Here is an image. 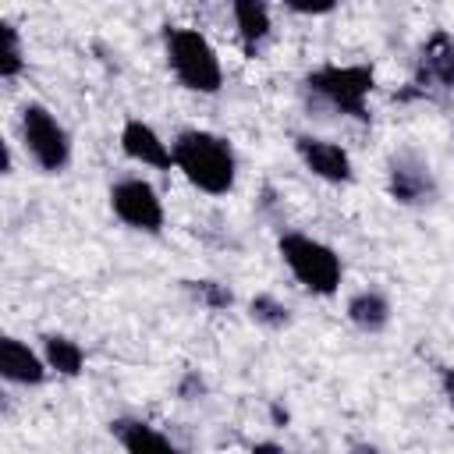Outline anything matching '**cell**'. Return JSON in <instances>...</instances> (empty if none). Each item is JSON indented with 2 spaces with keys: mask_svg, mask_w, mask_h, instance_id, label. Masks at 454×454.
I'll return each mask as SVG.
<instances>
[{
  "mask_svg": "<svg viewBox=\"0 0 454 454\" xmlns=\"http://www.w3.org/2000/svg\"><path fill=\"white\" fill-rule=\"evenodd\" d=\"M170 149H174V170H181V177L192 188H199L206 195L234 192L238 156L223 135L206 131V128H184L174 135Z\"/></svg>",
  "mask_w": 454,
  "mask_h": 454,
  "instance_id": "1",
  "label": "cell"
},
{
  "mask_svg": "<svg viewBox=\"0 0 454 454\" xmlns=\"http://www.w3.org/2000/svg\"><path fill=\"white\" fill-rule=\"evenodd\" d=\"M163 53L167 67L174 71L177 85L199 96H216L223 89V64L216 46L188 25H167L163 32Z\"/></svg>",
  "mask_w": 454,
  "mask_h": 454,
  "instance_id": "2",
  "label": "cell"
},
{
  "mask_svg": "<svg viewBox=\"0 0 454 454\" xmlns=\"http://www.w3.org/2000/svg\"><path fill=\"white\" fill-rule=\"evenodd\" d=\"M301 89L316 103L330 106L340 117H351V121H362V124L372 117L369 114V96L376 89V74L365 64H319L301 78Z\"/></svg>",
  "mask_w": 454,
  "mask_h": 454,
  "instance_id": "3",
  "label": "cell"
},
{
  "mask_svg": "<svg viewBox=\"0 0 454 454\" xmlns=\"http://www.w3.org/2000/svg\"><path fill=\"white\" fill-rule=\"evenodd\" d=\"M277 252H280V262L291 270V277L309 294H319V298L337 294V287L344 280V262H340L337 248H330L326 241H319L305 231H284L277 238Z\"/></svg>",
  "mask_w": 454,
  "mask_h": 454,
  "instance_id": "4",
  "label": "cell"
},
{
  "mask_svg": "<svg viewBox=\"0 0 454 454\" xmlns=\"http://www.w3.org/2000/svg\"><path fill=\"white\" fill-rule=\"evenodd\" d=\"M18 131H21V145L28 153V160L43 170V174H60L71 163V135L60 124V117L43 106V103H25L21 117H18Z\"/></svg>",
  "mask_w": 454,
  "mask_h": 454,
  "instance_id": "5",
  "label": "cell"
},
{
  "mask_svg": "<svg viewBox=\"0 0 454 454\" xmlns=\"http://www.w3.org/2000/svg\"><path fill=\"white\" fill-rule=\"evenodd\" d=\"M110 213L131 227V231H142V234H160L163 231V199L160 192L145 181V177H117L110 184Z\"/></svg>",
  "mask_w": 454,
  "mask_h": 454,
  "instance_id": "6",
  "label": "cell"
},
{
  "mask_svg": "<svg viewBox=\"0 0 454 454\" xmlns=\"http://www.w3.org/2000/svg\"><path fill=\"white\" fill-rule=\"evenodd\" d=\"M387 195L397 206H429L440 195L436 174L429 160H422L415 149H401L387 160Z\"/></svg>",
  "mask_w": 454,
  "mask_h": 454,
  "instance_id": "7",
  "label": "cell"
},
{
  "mask_svg": "<svg viewBox=\"0 0 454 454\" xmlns=\"http://www.w3.org/2000/svg\"><path fill=\"white\" fill-rule=\"evenodd\" d=\"M294 156L301 160V167L326 181V184H351L355 177V163H351V153L330 138H319V135H294Z\"/></svg>",
  "mask_w": 454,
  "mask_h": 454,
  "instance_id": "8",
  "label": "cell"
},
{
  "mask_svg": "<svg viewBox=\"0 0 454 454\" xmlns=\"http://www.w3.org/2000/svg\"><path fill=\"white\" fill-rule=\"evenodd\" d=\"M121 153L142 167H153V170H174V149L170 142L142 117H128L121 124Z\"/></svg>",
  "mask_w": 454,
  "mask_h": 454,
  "instance_id": "9",
  "label": "cell"
},
{
  "mask_svg": "<svg viewBox=\"0 0 454 454\" xmlns=\"http://www.w3.org/2000/svg\"><path fill=\"white\" fill-rule=\"evenodd\" d=\"M419 89H440L454 96V35L447 28H436L422 50H419V71H415Z\"/></svg>",
  "mask_w": 454,
  "mask_h": 454,
  "instance_id": "10",
  "label": "cell"
},
{
  "mask_svg": "<svg viewBox=\"0 0 454 454\" xmlns=\"http://www.w3.org/2000/svg\"><path fill=\"white\" fill-rule=\"evenodd\" d=\"M46 372H50V365H46L43 351L28 348L14 333H7L0 340V376L7 383H14V387H39L46 380Z\"/></svg>",
  "mask_w": 454,
  "mask_h": 454,
  "instance_id": "11",
  "label": "cell"
},
{
  "mask_svg": "<svg viewBox=\"0 0 454 454\" xmlns=\"http://www.w3.org/2000/svg\"><path fill=\"white\" fill-rule=\"evenodd\" d=\"M110 433L117 436L124 454H184L170 436H163L142 419H117L110 422Z\"/></svg>",
  "mask_w": 454,
  "mask_h": 454,
  "instance_id": "12",
  "label": "cell"
},
{
  "mask_svg": "<svg viewBox=\"0 0 454 454\" xmlns=\"http://www.w3.org/2000/svg\"><path fill=\"white\" fill-rule=\"evenodd\" d=\"M344 316H348V323H351L355 330H362V333H383V330L390 326L394 309H390V298H387L380 287H362V291H355V294L348 298Z\"/></svg>",
  "mask_w": 454,
  "mask_h": 454,
  "instance_id": "13",
  "label": "cell"
},
{
  "mask_svg": "<svg viewBox=\"0 0 454 454\" xmlns=\"http://www.w3.org/2000/svg\"><path fill=\"white\" fill-rule=\"evenodd\" d=\"M231 14H234V28H238L241 50H245L248 57H255V53L262 50V43L270 39V32H273L270 7L259 4V0H234V4H231Z\"/></svg>",
  "mask_w": 454,
  "mask_h": 454,
  "instance_id": "14",
  "label": "cell"
},
{
  "mask_svg": "<svg viewBox=\"0 0 454 454\" xmlns=\"http://www.w3.org/2000/svg\"><path fill=\"white\" fill-rule=\"evenodd\" d=\"M43 358H46L50 372L67 376V380L82 376V369H85V351H82V344H78L74 337H64V333H46V337H43Z\"/></svg>",
  "mask_w": 454,
  "mask_h": 454,
  "instance_id": "15",
  "label": "cell"
},
{
  "mask_svg": "<svg viewBox=\"0 0 454 454\" xmlns=\"http://www.w3.org/2000/svg\"><path fill=\"white\" fill-rule=\"evenodd\" d=\"M25 71V46H21V32L14 21L0 18V78L14 82Z\"/></svg>",
  "mask_w": 454,
  "mask_h": 454,
  "instance_id": "16",
  "label": "cell"
},
{
  "mask_svg": "<svg viewBox=\"0 0 454 454\" xmlns=\"http://www.w3.org/2000/svg\"><path fill=\"white\" fill-rule=\"evenodd\" d=\"M248 316H252L259 326H266V330H280V326L291 323V309H287L277 294H266V291L248 301Z\"/></svg>",
  "mask_w": 454,
  "mask_h": 454,
  "instance_id": "17",
  "label": "cell"
},
{
  "mask_svg": "<svg viewBox=\"0 0 454 454\" xmlns=\"http://www.w3.org/2000/svg\"><path fill=\"white\" fill-rule=\"evenodd\" d=\"M184 287L199 298V305H206L213 312H223V309L234 305V291L227 284H220V280H184Z\"/></svg>",
  "mask_w": 454,
  "mask_h": 454,
  "instance_id": "18",
  "label": "cell"
},
{
  "mask_svg": "<svg viewBox=\"0 0 454 454\" xmlns=\"http://www.w3.org/2000/svg\"><path fill=\"white\" fill-rule=\"evenodd\" d=\"M287 11H291V14H305V18H319V14H333V11H337V4H333V0H319V4L291 0V4H287Z\"/></svg>",
  "mask_w": 454,
  "mask_h": 454,
  "instance_id": "19",
  "label": "cell"
},
{
  "mask_svg": "<svg viewBox=\"0 0 454 454\" xmlns=\"http://www.w3.org/2000/svg\"><path fill=\"white\" fill-rule=\"evenodd\" d=\"M202 390H206V383H202L199 372H188V376L181 380V397H184V401H195Z\"/></svg>",
  "mask_w": 454,
  "mask_h": 454,
  "instance_id": "20",
  "label": "cell"
},
{
  "mask_svg": "<svg viewBox=\"0 0 454 454\" xmlns=\"http://www.w3.org/2000/svg\"><path fill=\"white\" fill-rule=\"evenodd\" d=\"M436 376H440V390H443L447 404L454 408V369H450V365H440V369H436Z\"/></svg>",
  "mask_w": 454,
  "mask_h": 454,
  "instance_id": "21",
  "label": "cell"
},
{
  "mask_svg": "<svg viewBox=\"0 0 454 454\" xmlns=\"http://www.w3.org/2000/svg\"><path fill=\"white\" fill-rule=\"evenodd\" d=\"M252 454H284V450H280L277 443H255V447H252Z\"/></svg>",
  "mask_w": 454,
  "mask_h": 454,
  "instance_id": "22",
  "label": "cell"
}]
</instances>
